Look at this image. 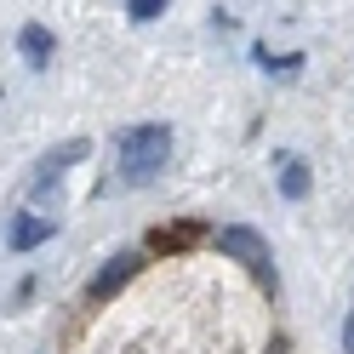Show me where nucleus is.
Segmentation results:
<instances>
[{
    "mask_svg": "<svg viewBox=\"0 0 354 354\" xmlns=\"http://www.w3.org/2000/svg\"><path fill=\"white\" fill-rule=\"evenodd\" d=\"M166 160H171V126L143 120V126H131L126 138H120L115 177H120L126 189H143V183H154V177L166 171Z\"/></svg>",
    "mask_w": 354,
    "mask_h": 354,
    "instance_id": "obj_1",
    "label": "nucleus"
},
{
    "mask_svg": "<svg viewBox=\"0 0 354 354\" xmlns=\"http://www.w3.org/2000/svg\"><path fill=\"white\" fill-rule=\"evenodd\" d=\"M86 160V138H69V143H57L52 154H40L35 160V177H29V201L46 212L57 201V183H63V166H80Z\"/></svg>",
    "mask_w": 354,
    "mask_h": 354,
    "instance_id": "obj_2",
    "label": "nucleus"
},
{
    "mask_svg": "<svg viewBox=\"0 0 354 354\" xmlns=\"http://www.w3.org/2000/svg\"><path fill=\"white\" fill-rule=\"evenodd\" d=\"M217 252H223V257H234V263H246V269H257V274H269V263H274L269 240H263L257 229H246V223L217 229Z\"/></svg>",
    "mask_w": 354,
    "mask_h": 354,
    "instance_id": "obj_3",
    "label": "nucleus"
},
{
    "mask_svg": "<svg viewBox=\"0 0 354 354\" xmlns=\"http://www.w3.org/2000/svg\"><path fill=\"white\" fill-rule=\"evenodd\" d=\"M131 274H138V252H115V257H109L103 269L92 274V286H86V297H92V303H109V297H115V292H120V286H126Z\"/></svg>",
    "mask_w": 354,
    "mask_h": 354,
    "instance_id": "obj_4",
    "label": "nucleus"
},
{
    "mask_svg": "<svg viewBox=\"0 0 354 354\" xmlns=\"http://www.w3.org/2000/svg\"><path fill=\"white\" fill-rule=\"evenodd\" d=\"M57 234V217L52 212H24L12 223V252H29V246H40V240H52Z\"/></svg>",
    "mask_w": 354,
    "mask_h": 354,
    "instance_id": "obj_5",
    "label": "nucleus"
},
{
    "mask_svg": "<svg viewBox=\"0 0 354 354\" xmlns=\"http://www.w3.org/2000/svg\"><path fill=\"white\" fill-rule=\"evenodd\" d=\"M280 194H286V201H303V194H308V160H303V154H280Z\"/></svg>",
    "mask_w": 354,
    "mask_h": 354,
    "instance_id": "obj_6",
    "label": "nucleus"
},
{
    "mask_svg": "<svg viewBox=\"0 0 354 354\" xmlns=\"http://www.w3.org/2000/svg\"><path fill=\"white\" fill-rule=\"evenodd\" d=\"M17 52H24V63H35V69H46V63H52V29L29 24L24 35H17Z\"/></svg>",
    "mask_w": 354,
    "mask_h": 354,
    "instance_id": "obj_7",
    "label": "nucleus"
},
{
    "mask_svg": "<svg viewBox=\"0 0 354 354\" xmlns=\"http://www.w3.org/2000/svg\"><path fill=\"white\" fill-rule=\"evenodd\" d=\"M126 6H131V17H138V24H149V17L166 12V0H126Z\"/></svg>",
    "mask_w": 354,
    "mask_h": 354,
    "instance_id": "obj_8",
    "label": "nucleus"
},
{
    "mask_svg": "<svg viewBox=\"0 0 354 354\" xmlns=\"http://www.w3.org/2000/svg\"><path fill=\"white\" fill-rule=\"evenodd\" d=\"M343 348L354 354V308H348V320H343Z\"/></svg>",
    "mask_w": 354,
    "mask_h": 354,
    "instance_id": "obj_9",
    "label": "nucleus"
}]
</instances>
